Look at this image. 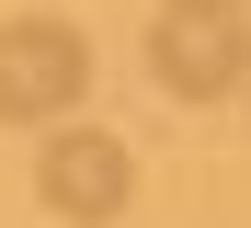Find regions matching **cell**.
Masks as SVG:
<instances>
[{
    "label": "cell",
    "mask_w": 251,
    "mask_h": 228,
    "mask_svg": "<svg viewBox=\"0 0 251 228\" xmlns=\"http://www.w3.org/2000/svg\"><path fill=\"white\" fill-rule=\"evenodd\" d=\"M149 80L172 103H228L251 91V23L240 12H160L149 23Z\"/></svg>",
    "instance_id": "3957f363"
},
{
    "label": "cell",
    "mask_w": 251,
    "mask_h": 228,
    "mask_svg": "<svg viewBox=\"0 0 251 228\" xmlns=\"http://www.w3.org/2000/svg\"><path fill=\"white\" fill-rule=\"evenodd\" d=\"M92 91V34L57 12H12L0 23V126H69Z\"/></svg>",
    "instance_id": "6da1fadb"
},
{
    "label": "cell",
    "mask_w": 251,
    "mask_h": 228,
    "mask_svg": "<svg viewBox=\"0 0 251 228\" xmlns=\"http://www.w3.org/2000/svg\"><path fill=\"white\" fill-rule=\"evenodd\" d=\"M34 194H46V217H69V228H103V217H126V194H137V160H126L114 126H46Z\"/></svg>",
    "instance_id": "7a4b0ae2"
},
{
    "label": "cell",
    "mask_w": 251,
    "mask_h": 228,
    "mask_svg": "<svg viewBox=\"0 0 251 228\" xmlns=\"http://www.w3.org/2000/svg\"><path fill=\"white\" fill-rule=\"evenodd\" d=\"M160 12H240V0H160Z\"/></svg>",
    "instance_id": "277c9868"
}]
</instances>
